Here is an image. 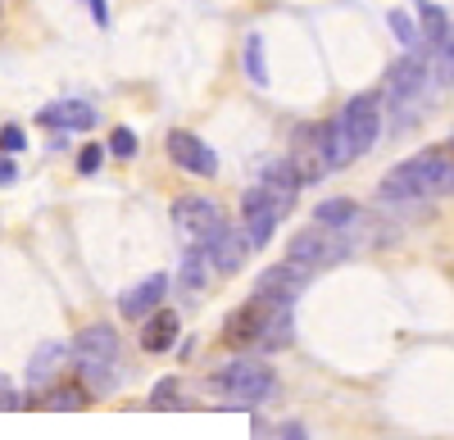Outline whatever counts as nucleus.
Instances as JSON below:
<instances>
[{
  "instance_id": "nucleus-1",
  "label": "nucleus",
  "mask_w": 454,
  "mask_h": 440,
  "mask_svg": "<svg viewBox=\"0 0 454 440\" xmlns=\"http://www.w3.org/2000/svg\"><path fill=\"white\" fill-rule=\"evenodd\" d=\"M382 200H432V196H454V151L450 145H432V151L404 159L400 168H391L377 187Z\"/></svg>"
},
{
  "instance_id": "nucleus-2",
  "label": "nucleus",
  "mask_w": 454,
  "mask_h": 440,
  "mask_svg": "<svg viewBox=\"0 0 454 440\" xmlns=\"http://www.w3.org/2000/svg\"><path fill=\"white\" fill-rule=\"evenodd\" d=\"M377 136H382V109H377V96H355L340 114L327 123V155L332 168H346L359 155H368Z\"/></svg>"
},
{
  "instance_id": "nucleus-3",
  "label": "nucleus",
  "mask_w": 454,
  "mask_h": 440,
  "mask_svg": "<svg viewBox=\"0 0 454 440\" xmlns=\"http://www.w3.org/2000/svg\"><path fill=\"white\" fill-rule=\"evenodd\" d=\"M273 386H278L273 368H269V363H259V359H232L227 368L214 373L218 399H223V405H232V409H254V405H263V399L273 395Z\"/></svg>"
},
{
  "instance_id": "nucleus-4",
  "label": "nucleus",
  "mask_w": 454,
  "mask_h": 440,
  "mask_svg": "<svg viewBox=\"0 0 454 440\" xmlns=\"http://www.w3.org/2000/svg\"><path fill=\"white\" fill-rule=\"evenodd\" d=\"M346 254H350V241L340 236V232H332V228H318V223H314L309 232H295V236H291V245H286V259L305 264L309 273L340 264Z\"/></svg>"
},
{
  "instance_id": "nucleus-5",
  "label": "nucleus",
  "mask_w": 454,
  "mask_h": 440,
  "mask_svg": "<svg viewBox=\"0 0 454 440\" xmlns=\"http://www.w3.org/2000/svg\"><path fill=\"white\" fill-rule=\"evenodd\" d=\"M173 223H177V232L186 236V245H214L218 241V232L227 228L223 223V209L214 205V200H205V196H182L177 205H173Z\"/></svg>"
},
{
  "instance_id": "nucleus-6",
  "label": "nucleus",
  "mask_w": 454,
  "mask_h": 440,
  "mask_svg": "<svg viewBox=\"0 0 454 440\" xmlns=\"http://www.w3.org/2000/svg\"><path fill=\"white\" fill-rule=\"evenodd\" d=\"M291 168L300 177V187H314L318 177L332 173V155H327V123L323 127H300L291 141Z\"/></svg>"
},
{
  "instance_id": "nucleus-7",
  "label": "nucleus",
  "mask_w": 454,
  "mask_h": 440,
  "mask_svg": "<svg viewBox=\"0 0 454 440\" xmlns=\"http://www.w3.org/2000/svg\"><path fill=\"white\" fill-rule=\"evenodd\" d=\"M241 218H246V241H250V250H259V245H269L273 241V232H278V223H282V209L273 205V196L269 191H263L259 187V181H254V187L241 196Z\"/></svg>"
},
{
  "instance_id": "nucleus-8",
  "label": "nucleus",
  "mask_w": 454,
  "mask_h": 440,
  "mask_svg": "<svg viewBox=\"0 0 454 440\" xmlns=\"http://www.w3.org/2000/svg\"><path fill=\"white\" fill-rule=\"evenodd\" d=\"M269 313H273V300H250V305H241V309H232L227 313V322H223V341L232 345V350H250V345H259L263 341V327H269Z\"/></svg>"
},
{
  "instance_id": "nucleus-9",
  "label": "nucleus",
  "mask_w": 454,
  "mask_h": 440,
  "mask_svg": "<svg viewBox=\"0 0 454 440\" xmlns=\"http://www.w3.org/2000/svg\"><path fill=\"white\" fill-rule=\"evenodd\" d=\"M164 151H168V159H173L182 173H192V177H214V173H218V155L209 151L196 132H168Z\"/></svg>"
},
{
  "instance_id": "nucleus-10",
  "label": "nucleus",
  "mask_w": 454,
  "mask_h": 440,
  "mask_svg": "<svg viewBox=\"0 0 454 440\" xmlns=\"http://www.w3.org/2000/svg\"><path fill=\"white\" fill-rule=\"evenodd\" d=\"M309 268L305 264H295V259H286V264H273V268H263L259 273V282H254V296L259 300H295L300 296V290H305L309 286Z\"/></svg>"
},
{
  "instance_id": "nucleus-11",
  "label": "nucleus",
  "mask_w": 454,
  "mask_h": 440,
  "mask_svg": "<svg viewBox=\"0 0 454 440\" xmlns=\"http://www.w3.org/2000/svg\"><path fill=\"white\" fill-rule=\"evenodd\" d=\"M73 359L82 363H105V368H114V359H119V332H114L109 322H91L78 332V341H73Z\"/></svg>"
},
{
  "instance_id": "nucleus-12",
  "label": "nucleus",
  "mask_w": 454,
  "mask_h": 440,
  "mask_svg": "<svg viewBox=\"0 0 454 440\" xmlns=\"http://www.w3.org/2000/svg\"><path fill=\"white\" fill-rule=\"evenodd\" d=\"M423 87H427V59L400 55V59L391 64V73H387V100H391V104H409Z\"/></svg>"
},
{
  "instance_id": "nucleus-13",
  "label": "nucleus",
  "mask_w": 454,
  "mask_h": 440,
  "mask_svg": "<svg viewBox=\"0 0 454 440\" xmlns=\"http://www.w3.org/2000/svg\"><path fill=\"white\" fill-rule=\"evenodd\" d=\"M164 290H168V277L164 273H155V277H145V282H137L132 290H123V296H119V313L123 318H150V313H155L160 305H164Z\"/></svg>"
},
{
  "instance_id": "nucleus-14",
  "label": "nucleus",
  "mask_w": 454,
  "mask_h": 440,
  "mask_svg": "<svg viewBox=\"0 0 454 440\" xmlns=\"http://www.w3.org/2000/svg\"><path fill=\"white\" fill-rule=\"evenodd\" d=\"M36 123L42 127H64V132H87V127H96V109L87 100H55V104H46L42 114H36Z\"/></svg>"
},
{
  "instance_id": "nucleus-15",
  "label": "nucleus",
  "mask_w": 454,
  "mask_h": 440,
  "mask_svg": "<svg viewBox=\"0 0 454 440\" xmlns=\"http://www.w3.org/2000/svg\"><path fill=\"white\" fill-rule=\"evenodd\" d=\"M177 332H182L177 313H173V309H155V313L141 322V350H145V354H164V350H173Z\"/></svg>"
},
{
  "instance_id": "nucleus-16",
  "label": "nucleus",
  "mask_w": 454,
  "mask_h": 440,
  "mask_svg": "<svg viewBox=\"0 0 454 440\" xmlns=\"http://www.w3.org/2000/svg\"><path fill=\"white\" fill-rule=\"evenodd\" d=\"M246 254H250V241H246V232H237V228H223L218 241L209 245V259H214L218 273H237V268L246 264Z\"/></svg>"
},
{
  "instance_id": "nucleus-17",
  "label": "nucleus",
  "mask_w": 454,
  "mask_h": 440,
  "mask_svg": "<svg viewBox=\"0 0 454 440\" xmlns=\"http://www.w3.org/2000/svg\"><path fill=\"white\" fill-rule=\"evenodd\" d=\"M68 359H73V345H64V341H46L42 350L32 354V363H27V382H32V386L55 382V373L64 368Z\"/></svg>"
},
{
  "instance_id": "nucleus-18",
  "label": "nucleus",
  "mask_w": 454,
  "mask_h": 440,
  "mask_svg": "<svg viewBox=\"0 0 454 440\" xmlns=\"http://www.w3.org/2000/svg\"><path fill=\"white\" fill-rule=\"evenodd\" d=\"M314 223L318 228H332V232H346V228H355L359 223V205L355 200H323L318 209H314Z\"/></svg>"
},
{
  "instance_id": "nucleus-19",
  "label": "nucleus",
  "mask_w": 454,
  "mask_h": 440,
  "mask_svg": "<svg viewBox=\"0 0 454 440\" xmlns=\"http://www.w3.org/2000/svg\"><path fill=\"white\" fill-rule=\"evenodd\" d=\"M209 250L205 245H186V259H182V273H177V282L186 286V290H200L205 286V277H209Z\"/></svg>"
},
{
  "instance_id": "nucleus-20",
  "label": "nucleus",
  "mask_w": 454,
  "mask_h": 440,
  "mask_svg": "<svg viewBox=\"0 0 454 440\" xmlns=\"http://www.w3.org/2000/svg\"><path fill=\"white\" fill-rule=\"evenodd\" d=\"M419 23H423V36H427V46L432 50H441L445 46V36H450V19H445V10L441 5H419Z\"/></svg>"
},
{
  "instance_id": "nucleus-21",
  "label": "nucleus",
  "mask_w": 454,
  "mask_h": 440,
  "mask_svg": "<svg viewBox=\"0 0 454 440\" xmlns=\"http://www.w3.org/2000/svg\"><path fill=\"white\" fill-rule=\"evenodd\" d=\"M246 68H250V82L254 87H269V68H263V42L250 36L246 42Z\"/></svg>"
},
{
  "instance_id": "nucleus-22",
  "label": "nucleus",
  "mask_w": 454,
  "mask_h": 440,
  "mask_svg": "<svg viewBox=\"0 0 454 440\" xmlns=\"http://www.w3.org/2000/svg\"><path fill=\"white\" fill-rule=\"evenodd\" d=\"M109 155H114V159H132V155H137V136H132L128 127H114V136H109Z\"/></svg>"
},
{
  "instance_id": "nucleus-23",
  "label": "nucleus",
  "mask_w": 454,
  "mask_h": 440,
  "mask_svg": "<svg viewBox=\"0 0 454 440\" xmlns=\"http://www.w3.org/2000/svg\"><path fill=\"white\" fill-rule=\"evenodd\" d=\"M391 32L400 36L404 46H413V42H419V27H413V19H409L404 10H391Z\"/></svg>"
},
{
  "instance_id": "nucleus-24",
  "label": "nucleus",
  "mask_w": 454,
  "mask_h": 440,
  "mask_svg": "<svg viewBox=\"0 0 454 440\" xmlns=\"http://www.w3.org/2000/svg\"><path fill=\"white\" fill-rule=\"evenodd\" d=\"M436 64H441V82L454 87V27H450V36H445V46L436 50Z\"/></svg>"
},
{
  "instance_id": "nucleus-25",
  "label": "nucleus",
  "mask_w": 454,
  "mask_h": 440,
  "mask_svg": "<svg viewBox=\"0 0 454 440\" xmlns=\"http://www.w3.org/2000/svg\"><path fill=\"white\" fill-rule=\"evenodd\" d=\"M150 405H155V409H168V405H177V377H164V382L155 386V395H150Z\"/></svg>"
},
{
  "instance_id": "nucleus-26",
  "label": "nucleus",
  "mask_w": 454,
  "mask_h": 440,
  "mask_svg": "<svg viewBox=\"0 0 454 440\" xmlns=\"http://www.w3.org/2000/svg\"><path fill=\"white\" fill-rule=\"evenodd\" d=\"M23 145H27V136H23V127H5V132H0V151H5V155H14V151H23Z\"/></svg>"
},
{
  "instance_id": "nucleus-27",
  "label": "nucleus",
  "mask_w": 454,
  "mask_h": 440,
  "mask_svg": "<svg viewBox=\"0 0 454 440\" xmlns=\"http://www.w3.org/2000/svg\"><path fill=\"white\" fill-rule=\"evenodd\" d=\"M100 159H105L100 145H87V151L78 155V173H96V168H100Z\"/></svg>"
},
{
  "instance_id": "nucleus-28",
  "label": "nucleus",
  "mask_w": 454,
  "mask_h": 440,
  "mask_svg": "<svg viewBox=\"0 0 454 440\" xmlns=\"http://www.w3.org/2000/svg\"><path fill=\"white\" fill-rule=\"evenodd\" d=\"M19 405V395H14V386H10V377L0 373V409H14Z\"/></svg>"
},
{
  "instance_id": "nucleus-29",
  "label": "nucleus",
  "mask_w": 454,
  "mask_h": 440,
  "mask_svg": "<svg viewBox=\"0 0 454 440\" xmlns=\"http://www.w3.org/2000/svg\"><path fill=\"white\" fill-rule=\"evenodd\" d=\"M10 181H14V164L0 159V187H10Z\"/></svg>"
},
{
  "instance_id": "nucleus-30",
  "label": "nucleus",
  "mask_w": 454,
  "mask_h": 440,
  "mask_svg": "<svg viewBox=\"0 0 454 440\" xmlns=\"http://www.w3.org/2000/svg\"><path fill=\"white\" fill-rule=\"evenodd\" d=\"M91 14H96V23H100V27L109 23V10H105V0H91Z\"/></svg>"
},
{
  "instance_id": "nucleus-31",
  "label": "nucleus",
  "mask_w": 454,
  "mask_h": 440,
  "mask_svg": "<svg viewBox=\"0 0 454 440\" xmlns=\"http://www.w3.org/2000/svg\"><path fill=\"white\" fill-rule=\"evenodd\" d=\"M450 151H454V136H450Z\"/></svg>"
}]
</instances>
